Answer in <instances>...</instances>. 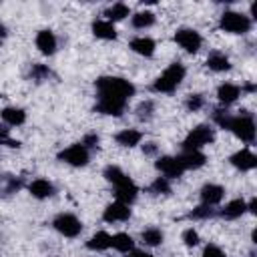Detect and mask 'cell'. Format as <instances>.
Segmentation results:
<instances>
[{
  "mask_svg": "<svg viewBox=\"0 0 257 257\" xmlns=\"http://www.w3.org/2000/svg\"><path fill=\"white\" fill-rule=\"evenodd\" d=\"M96 86V104L94 110L108 116H120L126 108L128 98L135 94L133 82L120 76H100L94 82Z\"/></svg>",
  "mask_w": 257,
  "mask_h": 257,
  "instance_id": "cell-1",
  "label": "cell"
},
{
  "mask_svg": "<svg viewBox=\"0 0 257 257\" xmlns=\"http://www.w3.org/2000/svg\"><path fill=\"white\" fill-rule=\"evenodd\" d=\"M213 118H215V122H217L221 128L231 131L239 141H243V143H247V145L255 141V120H253L251 114L243 112V114L231 116V114H227L225 110H215Z\"/></svg>",
  "mask_w": 257,
  "mask_h": 257,
  "instance_id": "cell-2",
  "label": "cell"
},
{
  "mask_svg": "<svg viewBox=\"0 0 257 257\" xmlns=\"http://www.w3.org/2000/svg\"><path fill=\"white\" fill-rule=\"evenodd\" d=\"M104 179L114 187V197H116V201H120V203H124V205H131V203L137 199L139 189H137V185L122 173V169H118V167H114V165H108V167L104 169Z\"/></svg>",
  "mask_w": 257,
  "mask_h": 257,
  "instance_id": "cell-3",
  "label": "cell"
},
{
  "mask_svg": "<svg viewBox=\"0 0 257 257\" xmlns=\"http://www.w3.org/2000/svg\"><path fill=\"white\" fill-rule=\"evenodd\" d=\"M185 66L177 60V62H173V64H169L165 70H163V74L153 82V90L155 92H173L181 82H183V78H185Z\"/></svg>",
  "mask_w": 257,
  "mask_h": 257,
  "instance_id": "cell-4",
  "label": "cell"
},
{
  "mask_svg": "<svg viewBox=\"0 0 257 257\" xmlns=\"http://www.w3.org/2000/svg\"><path fill=\"white\" fill-rule=\"evenodd\" d=\"M219 26L221 30L225 32H231V34H245L251 30V18L241 14V12H223L221 14V20H219Z\"/></svg>",
  "mask_w": 257,
  "mask_h": 257,
  "instance_id": "cell-5",
  "label": "cell"
},
{
  "mask_svg": "<svg viewBox=\"0 0 257 257\" xmlns=\"http://www.w3.org/2000/svg\"><path fill=\"white\" fill-rule=\"evenodd\" d=\"M215 139V133L209 124H199L195 126L183 141V151H201V147L213 143Z\"/></svg>",
  "mask_w": 257,
  "mask_h": 257,
  "instance_id": "cell-6",
  "label": "cell"
},
{
  "mask_svg": "<svg viewBox=\"0 0 257 257\" xmlns=\"http://www.w3.org/2000/svg\"><path fill=\"white\" fill-rule=\"evenodd\" d=\"M52 227L60 233V235H64V237H78L80 235V231H82V223L78 221V217H74L72 213H60V215H56L54 217V221H52Z\"/></svg>",
  "mask_w": 257,
  "mask_h": 257,
  "instance_id": "cell-7",
  "label": "cell"
},
{
  "mask_svg": "<svg viewBox=\"0 0 257 257\" xmlns=\"http://www.w3.org/2000/svg\"><path fill=\"white\" fill-rule=\"evenodd\" d=\"M58 159L62 163H66V165H72V167H84L88 163V159H90V153H88V149L82 143H74L68 149L60 151Z\"/></svg>",
  "mask_w": 257,
  "mask_h": 257,
  "instance_id": "cell-8",
  "label": "cell"
},
{
  "mask_svg": "<svg viewBox=\"0 0 257 257\" xmlns=\"http://www.w3.org/2000/svg\"><path fill=\"white\" fill-rule=\"evenodd\" d=\"M175 42L181 46V48H185L187 52H197L199 48H201V44H203V38H201V34L197 32V30H193V28H179L177 32H175Z\"/></svg>",
  "mask_w": 257,
  "mask_h": 257,
  "instance_id": "cell-9",
  "label": "cell"
},
{
  "mask_svg": "<svg viewBox=\"0 0 257 257\" xmlns=\"http://www.w3.org/2000/svg\"><path fill=\"white\" fill-rule=\"evenodd\" d=\"M155 167L161 171V175L165 179H179L185 173V167H183L179 155L177 157H159Z\"/></svg>",
  "mask_w": 257,
  "mask_h": 257,
  "instance_id": "cell-10",
  "label": "cell"
},
{
  "mask_svg": "<svg viewBox=\"0 0 257 257\" xmlns=\"http://www.w3.org/2000/svg\"><path fill=\"white\" fill-rule=\"evenodd\" d=\"M102 219L106 223H118V221H126L131 219V205H124L120 201H114L110 205H106L104 213H102Z\"/></svg>",
  "mask_w": 257,
  "mask_h": 257,
  "instance_id": "cell-11",
  "label": "cell"
},
{
  "mask_svg": "<svg viewBox=\"0 0 257 257\" xmlns=\"http://www.w3.org/2000/svg\"><path fill=\"white\" fill-rule=\"evenodd\" d=\"M229 161H231V165H233L235 169H239V171H251V169L257 167V157H255L249 149L237 151L235 155H231Z\"/></svg>",
  "mask_w": 257,
  "mask_h": 257,
  "instance_id": "cell-12",
  "label": "cell"
},
{
  "mask_svg": "<svg viewBox=\"0 0 257 257\" xmlns=\"http://www.w3.org/2000/svg\"><path fill=\"white\" fill-rule=\"evenodd\" d=\"M223 197H225V189L221 185L209 183V185H205L201 189V201H203V205H209V207L219 205L223 201Z\"/></svg>",
  "mask_w": 257,
  "mask_h": 257,
  "instance_id": "cell-13",
  "label": "cell"
},
{
  "mask_svg": "<svg viewBox=\"0 0 257 257\" xmlns=\"http://www.w3.org/2000/svg\"><path fill=\"white\" fill-rule=\"evenodd\" d=\"M36 46H38V50H40L42 54H54V52H56V46H58L54 32H50V30H40V32L36 34Z\"/></svg>",
  "mask_w": 257,
  "mask_h": 257,
  "instance_id": "cell-14",
  "label": "cell"
},
{
  "mask_svg": "<svg viewBox=\"0 0 257 257\" xmlns=\"http://www.w3.org/2000/svg\"><path fill=\"white\" fill-rule=\"evenodd\" d=\"M179 159H181V163H183L185 171L201 169V167L205 165V161H207V157H205L201 151H183V153L179 155Z\"/></svg>",
  "mask_w": 257,
  "mask_h": 257,
  "instance_id": "cell-15",
  "label": "cell"
},
{
  "mask_svg": "<svg viewBox=\"0 0 257 257\" xmlns=\"http://www.w3.org/2000/svg\"><path fill=\"white\" fill-rule=\"evenodd\" d=\"M131 50L141 54V56H153L155 54V40L149 36H137L131 40Z\"/></svg>",
  "mask_w": 257,
  "mask_h": 257,
  "instance_id": "cell-16",
  "label": "cell"
},
{
  "mask_svg": "<svg viewBox=\"0 0 257 257\" xmlns=\"http://www.w3.org/2000/svg\"><path fill=\"white\" fill-rule=\"evenodd\" d=\"M239 96H241V88L237 84H233V82H225V84H221L217 88V98H219L221 104H231Z\"/></svg>",
  "mask_w": 257,
  "mask_h": 257,
  "instance_id": "cell-17",
  "label": "cell"
},
{
  "mask_svg": "<svg viewBox=\"0 0 257 257\" xmlns=\"http://www.w3.org/2000/svg\"><path fill=\"white\" fill-rule=\"evenodd\" d=\"M28 191L36 199H48V197L54 195V185L50 181H46V179H36V181H32L28 185Z\"/></svg>",
  "mask_w": 257,
  "mask_h": 257,
  "instance_id": "cell-18",
  "label": "cell"
},
{
  "mask_svg": "<svg viewBox=\"0 0 257 257\" xmlns=\"http://www.w3.org/2000/svg\"><path fill=\"white\" fill-rule=\"evenodd\" d=\"M245 211H247V203H245L243 199H233V201H229V203L219 211V215H221L223 219H239L241 215H245Z\"/></svg>",
  "mask_w": 257,
  "mask_h": 257,
  "instance_id": "cell-19",
  "label": "cell"
},
{
  "mask_svg": "<svg viewBox=\"0 0 257 257\" xmlns=\"http://www.w3.org/2000/svg\"><path fill=\"white\" fill-rule=\"evenodd\" d=\"M141 139H143V133L141 131H137V128H122L120 133H116L114 135V141L120 145V147H137L139 143H141Z\"/></svg>",
  "mask_w": 257,
  "mask_h": 257,
  "instance_id": "cell-20",
  "label": "cell"
},
{
  "mask_svg": "<svg viewBox=\"0 0 257 257\" xmlns=\"http://www.w3.org/2000/svg\"><path fill=\"white\" fill-rule=\"evenodd\" d=\"M92 34H94L96 38H102V40H114V38H116L114 26H112L110 22H106V20H96V22H92Z\"/></svg>",
  "mask_w": 257,
  "mask_h": 257,
  "instance_id": "cell-21",
  "label": "cell"
},
{
  "mask_svg": "<svg viewBox=\"0 0 257 257\" xmlns=\"http://www.w3.org/2000/svg\"><path fill=\"white\" fill-rule=\"evenodd\" d=\"M2 120L10 126H20L26 120V112L22 108H16V106H6L2 110Z\"/></svg>",
  "mask_w": 257,
  "mask_h": 257,
  "instance_id": "cell-22",
  "label": "cell"
},
{
  "mask_svg": "<svg viewBox=\"0 0 257 257\" xmlns=\"http://www.w3.org/2000/svg\"><path fill=\"white\" fill-rule=\"evenodd\" d=\"M110 241H112V235H108L106 231H98L86 241V247L92 251H104L110 247Z\"/></svg>",
  "mask_w": 257,
  "mask_h": 257,
  "instance_id": "cell-23",
  "label": "cell"
},
{
  "mask_svg": "<svg viewBox=\"0 0 257 257\" xmlns=\"http://www.w3.org/2000/svg\"><path fill=\"white\" fill-rule=\"evenodd\" d=\"M110 247L120 251V253H128V251L135 249V241H133V237L128 233H116V235H112Z\"/></svg>",
  "mask_w": 257,
  "mask_h": 257,
  "instance_id": "cell-24",
  "label": "cell"
},
{
  "mask_svg": "<svg viewBox=\"0 0 257 257\" xmlns=\"http://www.w3.org/2000/svg\"><path fill=\"white\" fill-rule=\"evenodd\" d=\"M207 66H209L211 70H215V72H225V70L231 68V62H229V58H227L225 54H221V52H211L209 58H207Z\"/></svg>",
  "mask_w": 257,
  "mask_h": 257,
  "instance_id": "cell-25",
  "label": "cell"
},
{
  "mask_svg": "<svg viewBox=\"0 0 257 257\" xmlns=\"http://www.w3.org/2000/svg\"><path fill=\"white\" fill-rule=\"evenodd\" d=\"M128 6L126 4H122V2H118V4H112L110 8H106L104 10V16H106V22H118V20H122V18H126L128 16Z\"/></svg>",
  "mask_w": 257,
  "mask_h": 257,
  "instance_id": "cell-26",
  "label": "cell"
},
{
  "mask_svg": "<svg viewBox=\"0 0 257 257\" xmlns=\"http://www.w3.org/2000/svg\"><path fill=\"white\" fill-rule=\"evenodd\" d=\"M131 22H133L135 28H149V26L155 24V14L149 12V10H145V12H137V14L131 18Z\"/></svg>",
  "mask_w": 257,
  "mask_h": 257,
  "instance_id": "cell-27",
  "label": "cell"
},
{
  "mask_svg": "<svg viewBox=\"0 0 257 257\" xmlns=\"http://www.w3.org/2000/svg\"><path fill=\"white\" fill-rule=\"evenodd\" d=\"M163 239H165V235H163V231H161V229H157V227H149V229H145V231H143V241H145L147 245H151V247L161 245V243H163Z\"/></svg>",
  "mask_w": 257,
  "mask_h": 257,
  "instance_id": "cell-28",
  "label": "cell"
},
{
  "mask_svg": "<svg viewBox=\"0 0 257 257\" xmlns=\"http://www.w3.org/2000/svg\"><path fill=\"white\" fill-rule=\"evenodd\" d=\"M149 193H151V195H167V193H171L169 179H165V177H157V179L151 183Z\"/></svg>",
  "mask_w": 257,
  "mask_h": 257,
  "instance_id": "cell-29",
  "label": "cell"
},
{
  "mask_svg": "<svg viewBox=\"0 0 257 257\" xmlns=\"http://www.w3.org/2000/svg\"><path fill=\"white\" fill-rule=\"evenodd\" d=\"M153 110H155L153 100H145V102H141L139 108H137V116H139V120H149V118L153 116Z\"/></svg>",
  "mask_w": 257,
  "mask_h": 257,
  "instance_id": "cell-30",
  "label": "cell"
},
{
  "mask_svg": "<svg viewBox=\"0 0 257 257\" xmlns=\"http://www.w3.org/2000/svg\"><path fill=\"white\" fill-rule=\"evenodd\" d=\"M215 215V211L209 207V205H199L197 209H193L191 211V219H207V217H213Z\"/></svg>",
  "mask_w": 257,
  "mask_h": 257,
  "instance_id": "cell-31",
  "label": "cell"
},
{
  "mask_svg": "<svg viewBox=\"0 0 257 257\" xmlns=\"http://www.w3.org/2000/svg\"><path fill=\"white\" fill-rule=\"evenodd\" d=\"M183 243H185L187 247H195V245H199V233H197L195 229H187V231L183 233Z\"/></svg>",
  "mask_w": 257,
  "mask_h": 257,
  "instance_id": "cell-32",
  "label": "cell"
},
{
  "mask_svg": "<svg viewBox=\"0 0 257 257\" xmlns=\"http://www.w3.org/2000/svg\"><path fill=\"white\" fill-rule=\"evenodd\" d=\"M185 104H187V108H189V110H193V112H195V110H199V108L205 104V100H203V96H201V94H191V96L187 98V102H185Z\"/></svg>",
  "mask_w": 257,
  "mask_h": 257,
  "instance_id": "cell-33",
  "label": "cell"
},
{
  "mask_svg": "<svg viewBox=\"0 0 257 257\" xmlns=\"http://www.w3.org/2000/svg\"><path fill=\"white\" fill-rule=\"evenodd\" d=\"M203 257H225V253H223V249L217 247V245H207V247L203 249Z\"/></svg>",
  "mask_w": 257,
  "mask_h": 257,
  "instance_id": "cell-34",
  "label": "cell"
},
{
  "mask_svg": "<svg viewBox=\"0 0 257 257\" xmlns=\"http://www.w3.org/2000/svg\"><path fill=\"white\" fill-rule=\"evenodd\" d=\"M50 74V70L46 68V66H42V64H36V66H32V76L36 78V80H42L44 76H48Z\"/></svg>",
  "mask_w": 257,
  "mask_h": 257,
  "instance_id": "cell-35",
  "label": "cell"
},
{
  "mask_svg": "<svg viewBox=\"0 0 257 257\" xmlns=\"http://www.w3.org/2000/svg\"><path fill=\"white\" fill-rule=\"evenodd\" d=\"M82 145H84L86 149L96 147V145H98V137H96V135H86V137L82 139Z\"/></svg>",
  "mask_w": 257,
  "mask_h": 257,
  "instance_id": "cell-36",
  "label": "cell"
},
{
  "mask_svg": "<svg viewBox=\"0 0 257 257\" xmlns=\"http://www.w3.org/2000/svg\"><path fill=\"white\" fill-rule=\"evenodd\" d=\"M126 257H153V255L147 253V251H141V249H133V251H128Z\"/></svg>",
  "mask_w": 257,
  "mask_h": 257,
  "instance_id": "cell-37",
  "label": "cell"
},
{
  "mask_svg": "<svg viewBox=\"0 0 257 257\" xmlns=\"http://www.w3.org/2000/svg\"><path fill=\"white\" fill-rule=\"evenodd\" d=\"M8 139H10V137H8V128L0 124V143H4V141H8Z\"/></svg>",
  "mask_w": 257,
  "mask_h": 257,
  "instance_id": "cell-38",
  "label": "cell"
},
{
  "mask_svg": "<svg viewBox=\"0 0 257 257\" xmlns=\"http://www.w3.org/2000/svg\"><path fill=\"white\" fill-rule=\"evenodd\" d=\"M145 153H147V155H153V153H155V145H153V143H149V145L145 147Z\"/></svg>",
  "mask_w": 257,
  "mask_h": 257,
  "instance_id": "cell-39",
  "label": "cell"
}]
</instances>
